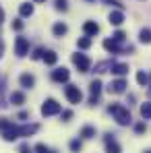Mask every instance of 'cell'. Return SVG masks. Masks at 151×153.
<instances>
[{
    "mask_svg": "<svg viewBox=\"0 0 151 153\" xmlns=\"http://www.w3.org/2000/svg\"><path fill=\"white\" fill-rule=\"evenodd\" d=\"M110 114L114 116V120L120 124V126H126V124H130V112H128V108H124V105H120V103H110Z\"/></svg>",
    "mask_w": 151,
    "mask_h": 153,
    "instance_id": "cell-1",
    "label": "cell"
},
{
    "mask_svg": "<svg viewBox=\"0 0 151 153\" xmlns=\"http://www.w3.org/2000/svg\"><path fill=\"white\" fill-rule=\"evenodd\" d=\"M0 130H2L4 141H17V139L21 137L19 126H17V124H13L8 118H0Z\"/></svg>",
    "mask_w": 151,
    "mask_h": 153,
    "instance_id": "cell-2",
    "label": "cell"
},
{
    "mask_svg": "<svg viewBox=\"0 0 151 153\" xmlns=\"http://www.w3.org/2000/svg\"><path fill=\"white\" fill-rule=\"evenodd\" d=\"M103 48L110 52V54H120V52H132V48H130V46H128V48H124V46H122L120 42H116L114 37H112V39H110V37H108V39H103Z\"/></svg>",
    "mask_w": 151,
    "mask_h": 153,
    "instance_id": "cell-3",
    "label": "cell"
},
{
    "mask_svg": "<svg viewBox=\"0 0 151 153\" xmlns=\"http://www.w3.org/2000/svg\"><path fill=\"white\" fill-rule=\"evenodd\" d=\"M73 62L79 68V73H89V68H91V60L85 54H73Z\"/></svg>",
    "mask_w": 151,
    "mask_h": 153,
    "instance_id": "cell-4",
    "label": "cell"
},
{
    "mask_svg": "<svg viewBox=\"0 0 151 153\" xmlns=\"http://www.w3.org/2000/svg\"><path fill=\"white\" fill-rule=\"evenodd\" d=\"M64 95H66V100L71 103H81V100H83V93H81V89L77 85H66L64 87Z\"/></svg>",
    "mask_w": 151,
    "mask_h": 153,
    "instance_id": "cell-5",
    "label": "cell"
},
{
    "mask_svg": "<svg viewBox=\"0 0 151 153\" xmlns=\"http://www.w3.org/2000/svg\"><path fill=\"white\" fill-rule=\"evenodd\" d=\"M60 114V103L56 100H46L42 105V116H56Z\"/></svg>",
    "mask_w": 151,
    "mask_h": 153,
    "instance_id": "cell-6",
    "label": "cell"
},
{
    "mask_svg": "<svg viewBox=\"0 0 151 153\" xmlns=\"http://www.w3.org/2000/svg\"><path fill=\"white\" fill-rule=\"evenodd\" d=\"M27 52H29V39L27 37H17V42H15V54L19 58H23V56H27Z\"/></svg>",
    "mask_w": 151,
    "mask_h": 153,
    "instance_id": "cell-7",
    "label": "cell"
},
{
    "mask_svg": "<svg viewBox=\"0 0 151 153\" xmlns=\"http://www.w3.org/2000/svg\"><path fill=\"white\" fill-rule=\"evenodd\" d=\"M101 87H103V85H101V81H97V79H95V81H91V85H89V93H91L89 103H91V105H95V103H97V97H100V93H101Z\"/></svg>",
    "mask_w": 151,
    "mask_h": 153,
    "instance_id": "cell-8",
    "label": "cell"
},
{
    "mask_svg": "<svg viewBox=\"0 0 151 153\" xmlns=\"http://www.w3.org/2000/svg\"><path fill=\"white\" fill-rule=\"evenodd\" d=\"M71 79V73H68V68H56V71H52V81H56V83H66Z\"/></svg>",
    "mask_w": 151,
    "mask_h": 153,
    "instance_id": "cell-9",
    "label": "cell"
},
{
    "mask_svg": "<svg viewBox=\"0 0 151 153\" xmlns=\"http://www.w3.org/2000/svg\"><path fill=\"white\" fill-rule=\"evenodd\" d=\"M126 87H128V85H126L124 79H116V81H112V83L108 85V91H110V93H124Z\"/></svg>",
    "mask_w": 151,
    "mask_h": 153,
    "instance_id": "cell-10",
    "label": "cell"
},
{
    "mask_svg": "<svg viewBox=\"0 0 151 153\" xmlns=\"http://www.w3.org/2000/svg\"><path fill=\"white\" fill-rule=\"evenodd\" d=\"M103 141H106V151H108V153H120V151H122L120 145H118V141H116L112 134H106Z\"/></svg>",
    "mask_w": 151,
    "mask_h": 153,
    "instance_id": "cell-11",
    "label": "cell"
},
{
    "mask_svg": "<svg viewBox=\"0 0 151 153\" xmlns=\"http://www.w3.org/2000/svg\"><path fill=\"white\" fill-rule=\"evenodd\" d=\"M83 31H85V35L93 37V35H97V33H100V25H97L95 21H85V25H83Z\"/></svg>",
    "mask_w": 151,
    "mask_h": 153,
    "instance_id": "cell-12",
    "label": "cell"
},
{
    "mask_svg": "<svg viewBox=\"0 0 151 153\" xmlns=\"http://www.w3.org/2000/svg\"><path fill=\"white\" fill-rule=\"evenodd\" d=\"M112 66H114V60H103V62H97L95 64V71L93 73H97V75H101V73H112Z\"/></svg>",
    "mask_w": 151,
    "mask_h": 153,
    "instance_id": "cell-13",
    "label": "cell"
},
{
    "mask_svg": "<svg viewBox=\"0 0 151 153\" xmlns=\"http://www.w3.org/2000/svg\"><path fill=\"white\" fill-rule=\"evenodd\" d=\"M122 23H124V15H122V10H112V13H110V25L120 27Z\"/></svg>",
    "mask_w": 151,
    "mask_h": 153,
    "instance_id": "cell-14",
    "label": "cell"
},
{
    "mask_svg": "<svg viewBox=\"0 0 151 153\" xmlns=\"http://www.w3.org/2000/svg\"><path fill=\"white\" fill-rule=\"evenodd\" d=\"M19 83H21V87H23V89H31V87L35 85V76L29 75V73H23L21 79H19Z\"/></svg>",
    "mask_w": 151,
    "mask_h": 153,
    "instance_id": "cell-15",
    "label": "cell"
},
{
    "mask_svg": "<svg viewBox=\"0 0 151 153\" xmlns=\"http://www.w3.org/2000/svg\"><path fill=\"white\" fill-rule=\"evenodd\" d=\"M37 124H23V126H19V132H21V137H31V134H35L37 132Z\"/></svg>",
    "mask_w": 151,
    "mask_h": 153,
    "instance_id": "cell-16",
    "label": "cell"
},
{
    "mask_svg": "<svg viewBox=\"0 0 151 153\" xmlns=\"http://www.w3.org/2000/svg\"><path fill=\"white\" fill-rule=\"evenodd\" d=\"M10 103H13V105H21V103H25V95H23L21 91H13V93H10Z\"/></svg>",
    "mask_w": 151,
    "mask_h": 153,
    "instance_id": "cell-17",
    "label": "cell"
},
{
    "mask_svg": "<svg viewBox=\"0 0 151 153\" xmlns=\"http://www.w3.org/2000/svg\"><path fill=\"white\" fill-rule=\"evenodd\" d=\"M149 81H151V76L147 75L145 71H139V73H137V83H139L141 87H147V85H149Z\"/></svg>",
    "mask_w": 151,
    "mask_h": 153,
    "instance_id": "cell-18",
    "label": "cell"
},
{
    "mask_svg": "<svg viewBox=\"0 0 151 153\" xmlns=\"http://www.w3.org/2000/svg\"><path fill=\"white\" fill-rule=\"evenodd\" d=\"M44 62H46V64H50V66H54V64L58 62V54H56V52H52V50H48L46 54H44Z\"/></svg>",
    "mask_w": 151,
    "mask_h": 153,
    "instance_id": "cell-19",
    "label": "cell"
},
{
    "mask_svg": "<svg viewBox=\"0 0 151 153\" xmlns=\"http://www.w3.org/2000/svg\"><path fill=\"white\" fill-rule=\"evenodd\" d=\"M52 31H54V35H56V37H62V35H66L68 27L64 25V23H56V25L52 27Z\"/></svg>",
    "mask_w": 151,
    "mask_h": 153,
    "instance_id": "cell-20",
    "label": "cell"
},
{
    "mask_svg": "<svg viewBox=\"0 0 151 153\" xmlns=\"http://www.w3.org/2000/svg\"><path fill=\"white\" fill-rule=\"evenodd\" d=\"M19 13H21V17H31V15H33V4L23 2V4L19 6Z\"/></svg>",
    "mask_w": 151,
    "mask_h": 153,
    "instance_id": "cell-21",
    "label": "cell"
},
{
    "mask_svg": "<svg viewBox=\"0 0 151 153\" xmlns=\"http://www.w3.org/2000/svg\"><path fill=\"white\" fill-rule=\"evenodd\" d=\"M112 73L118 76H122L128 73V64H118V62H114V66H112Z\"/></svg>",
    "mask_w": 151,
    "mask_h": 153,
    "instance_id": "cell-22",
    "label": "cell"
},
{
    "mask_svg": "<svg viewBox=\"0 0 151 153\" xmlns=\"http://www.w3.org/2000/svg\"><path fill=\"white\" fill-rule=\"evenodd\" d=\"M139 42H141V44H151V29H141Z\"/></svg>",
    "mask_w": 151,
    "mask_h": 153,
    "instance_id": "cell-23",
    "label": "cell"
},
{
    "mask_svg": "<svg viewBox=\"0 0 151 153\" xmlns=\"http://www.w3.org/2000/svg\"><path fill=\"white\" fill-rule=\"evenodd\" d=\"M141 116H143L145 120H149V118H151V102L141 103Z\"/></svg>",
    "mask_w": 151,
    "mask_h": 153,
    "instance_id": "cell-24",
    "label": "cell"
},
{
    "mask_svg": "<svg viewBox=\"0 0 151 153\" xmlns=\"http://www.w3.org/2000/svg\"><path fill=\"white\" fill-rule=\"evenodd\" d=\"M81 137H83V139H93V137H95V128L93 126H83Z\"/></svg>",
    "mask_w": 151,
    "mask_h": 153,
    "instance_id": "cell-25",
    "label": "cell"
},
{
    "mask_svg": "<svg viewBox=\"0 0 151 153\" xmlns=\"http://www.w3.org/2000/svg\"><path fill=\"white\" fill-rule=\"evenodd\" d=\"M77 46H79L81 50H87V48H91V37H89V35H85V37H81V39L77 42Z\"/></svg>",
    "mask_w": 151,
    "mask_h": 153,
    "instance_id": "cell-26",
    "label": "cell"
},
{
    "mask_svg": "<svg viewBox=\"0 0 151 153\" xmlns=\"http://www.w3.org/2000/svg\"><path fill=\"white\" fill-rule=\"evenodd\" d=\"M44 54H46V50H44V48H35V50H33V54H31V58H33V60H39V58H44Z\"/></svg>",
    "mask_w": 151,
    "mask_h": 153,
    "instance_id": "cell-27",
    "label": "cell"
},
{
    "mask_svg": "<svg viewBox=\"0 0 151 153\" xmlns=\"http://www.w3.org/2000/svg\"><path fill=\"white\" fill-rule=\"evenodd\" d=\"M56 10H68V4H66V0H56Z\"/></svg>",
    "mask_w": 151,
    "mask_h": 153,
    "instance_id": "cell-28",
    "label": "cell"
},
{
    "mask_svg": "<svg viewBox=\"0 0 151 153\" xmlns=\"http://www.w3.org/2000/svg\"><path fill=\"white\" fill-rule=\"evenodd\" d=\"M33 151H35V153H50V149H48V147H46V145H44V143H37V145H35V149H33Z\"/></svg>",
    "mask_w": 151,
    "mask_h": 153,
    "instance_id": "cell-29",
    "label": "cell"
},
{
    "mask_svg": "<svg viewBox=\"0 0 151 153\" xmlns=\"http://www.w3.org/2000/svg\"><path fill=\"white\" fill-rule=\"evenodd\" d=\"M103 2H106V4H110V6H116V8H120V10L124 8V4H122L120 0H103Z\"/></svg>",
    "mask_w": 151,
    "mask_h": 153,
    "instance_id": "cell-30",
    "label": "cell"
},
{
    "mask_svg": "<svg viewBox=\"0 0 151 153\" xmlns=\"http://www.w3.org/2000/svg\"><path fill=\"white\" fill-rule=\"evenodd\" d=\"M81 147H83V143H81V141H79V139H75V141H71V149H73V151H81Z\"/></svg>",
    "mask_w": 151,
    "mask_h": 153,
    "instance_id": "cell-31",
    "label": "cell"
},
{
    "mask_svg": "<svg viewBox=\"0 0 151 153\" xmlns=\"http://www.w3.org/2000/svg\"><path fill=\"white\" fill-rule=\"evenodd\" d=\"M116 42H120V44H124V39H126V35H124V31H116L114 35H112Z\"/></svg>",
    "mask_w": 151,
    "mask_h": 153,
    "instance_id": "cell-32",
    "label": "cell"
},
{
    "mask_svg": "<svg viewBox=\"0 0 151 153\" xmlns=\"http://www.w3.org/2000/svg\"><path fill=\"white\" fill-rule=\"evenodd\" d=\"M147 130V126H145V122H139V124H135V132L137 134H143Z\"/></svg>",
    "mask_w": 151,
    "mask_h": 153,
    "instance_id": "cell-33",
    "label": "cell"
},
{
    "mask_svg": "<svg viewBox=\"0 0 151 153\" xmlns=\"http://www.w3.org/2000/svg\"><path fill=\"white\" fill-rule=\"evenodd\" d=\"M19 153H33V149H31L27 143H23V145H21V149H19Z\"/></svg>",
    "mask_w": 151,
    "mask_h": 153,
    "instance_id": "cell-34",
    "label": "cell"
},
{
    "mask_svg": "<svg viewBox=\"0 0 151 153\" xmlns=\"http://www.w3.org/2000/svg\"><path fill=\"white\" fill-rule=\"evenodd\" d=\"M13 29H15V31H21V29H23V21H19V19L13 21Z\"/></svg>",
    "mask_w": 151,
    "mask_h": 153,
    "instance_id": "cell-35",
    "label": "cell"
},
{
    "mask_svg": "<svg viewBox=\"0 0 151 153\" xmlns=\"http://www.w3.org/2000/svg\"><path fill=\"white\" fill-rule=\"evenodd\" d=\"M62 118H64V120H71V118H73V112H71V110H64V112H62Z\"/></svg>",
    "mask_w": 151,
    "mask_h": 153,
    "instance_id": "cell-36",
    "label": "cell"
},
{
    "mask_svg": "<svg viewBox=\"0 0 151 153\" xmlns=\"http://www.w3.org/2000/svg\"><path fill=\"white\" fill-rule=\"evenodd\" d=\"M2 54H4V42L0 39V58H2Z\"/></svg>",
    "mask_w": 151,
    "mask_h": 153,
    "instance_id": "cell-37",
    "label": "cell"
},
{
    "mask_svg": "<svg viewBox=\"0 0 151 153\" xmlns=\"http://www.w3.org/2000/svg\"><path fill=\"white\" fill-rule=\"evenodd\" d=\"M27 116H29V114H27V112H21V114H19V120H25Z\"/></svg>",
    "mask_w": 151,
    "mask_h": 153,
    "instance_id": "cell-38",
    "label": "cell"
},
{
    "mask_svg": "<svg viewBox=\"0 0 151 153\" xmlns=\"http://www.w3.org/2000/svg\"><path fill=\"white\" fill-rule=\"evenodd\" d=\"M2 21H4V10L0 8V23H2Z\"/></svg>",
    "mask_w": 151,
    "mask_h": 153,
    "instance_id": "cell-39",
    "label": "cell"
},
{
    "mask_svg": "<svg viewBox=\"0 0 151 153\" xmlns=\"http://www.w3.org/2000/svg\"><path fill=\"white\" fill-rule=\"evenodd\" d=\"M33 2H46V0H33Z\"/></svg>",
    "mask_w": 151,
    "mask_h": 153,
    "instance_id": "cell-40",
    "label": "cell"
},
{
    "mask_svg": "<svg viewBox=\"0 0 151 153\" xmlns=\"http://www.w3.org/2000/svg\"><path fill=\"white\" fill-rule=\"evenodd\" d=\"M87 2H93V0H87Z\"/></svg>",
    "mask_w": 151,
    "mask_h": 153,
    "instance_id": "cell-41",
    "label": "cell"
},
{
    "mask_svg": "<svg viewBox=\"0 0 151 153\" xmlns=\"http://www.w3.org/2000/svg\"><path fill=\"white\" fill-rule=\"evenodd\" d=\"M145 153H151V151H145Z\"/></svg>",
    "mask_w": 151,
    "mask_h": 153,
    "instance_id": "cell-42",
    "label": "cell"
}]
</instances>
